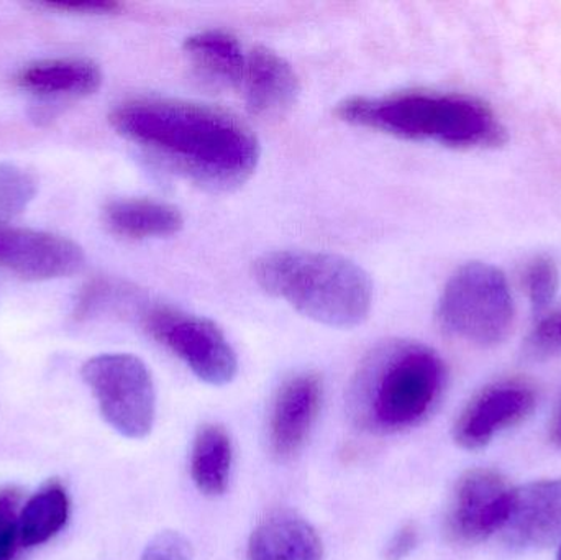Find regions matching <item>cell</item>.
I'll return each instance as SVG.
<instances>
[{
    "mask_svg": "<svg viewBox=\"0 0 561 560\" xmlns=\"http://www.w3.org/2000/svg\"><path fill=\"white\" fill-rule=\"evenodd\" d=\"M114 130L204 186L245 183L260 160L253 132L219 108L168 99H135L108 115Z\"/></svg>",
    "mask_w": 561,
    "mask_h": 560,
    "instance_id": "cell-1",
    "label": "cell"
},
{
    "mask_svg": "<svg viewBox=\"0 0 561 560\" xmlns=\"http://www.w3.org/2000/svg\"><path fill=\"white\" fill-rule=\"evenodd\" d=\"M447 384L444 361L417 342L376 347L350 385L348 414L362 431L398 434L424 423L440 403Z\"/></svg>",
    "mask_w": 561,
    "mask_h": 560,
    "instance_id": "cell-2",
    "label": "cell"
},
{
    "mask_svg": "<svg viewBox=\"0 0 561 560\" xmlns=\"http://www.w3.org/2000/svg\"><path fill=\"white\" fill-rule=\"evenodd\" d=\"M336 117L356 127L371 128L415 141H435L455 148L496 147L506 130L496 115L477 99L435 92L356 95L335 108Z\"/></svg>",
    "mask_w": 561,
    "mask_h": 560,
    "instance_id": "cell-3",
    "label": "cell"
},
{
    "mask_svg": "<svg viewBox=\"0 0 561 560\" xmlns=\"http://www.w3.org/2000/svg\"><path fill=\"white\" fill-rule=\"evenodd\" d=\"M253 275L266 293L330 328H355L371 311L368 273L343 256L300 250L266 253L256 260Z\"/></svg>",
    "mask_w": 561,
    "mask_h": 560,
    "instance_id": "cell-4",
    "label": "cell"
},
{
    "mask_svg": "<svg viewBox=\"0 0 561 560\" xmlns=\"http://www.w3.org/2000/svg\"><path fill=\"white\" fill-rule=\"evenodd\" d=\"M437 316L442 329L454 338L480 347L501 344L514 324L506 275L490 263H467L445 285Z\"/></svg>",
    "mask_w": 561,
    "mask_h": 560,
    "instance_id": "cell-5",
    "label": "cell"
},
{
    "mask_svg": "<svg viewBox=\"0 0 561 560\" xmlns=\"http://www.w3.org/2000/svg\"><path fill=\"white\" fill-rule=\"evenodd\" d=\"M85 381L104 420L128 439H144L153 430L157 395L144 361L130 354H102L82 365Z\"/></svg>",
    "mask_w": 561,
    "mask_h": 560,
    "instance_id": "cell-6",
    "label": "cell"
},
{
    "mask_svg": "<svg viewBox=\"0 0 561 560\" xmlns=\"http://www.w3.org/2000/svg\"><path fill=\"white\" fill-rule=\"evenodd\" d=\"M153 341L176 355L204 384L229 385L239 372L236 351L213 321L168 306H153L141 315Z\"/></svg>",
    "mask_w": 561,
    "mask_h": 560,
    "instance_id": "cell-7",
    "label": "cell"
},
{
    "mask_svg": "<svg viewBox=\"0 0 561 560\" xmlns=\"http://www.w3.org/2000/svg\"><path fill=\"white\" fill-rule=\"evenodd\" d=\"M513 496V487L494 470L474 469L463 473L451 495L448 535L455 541L473 545L501 533L510 516Z\"/></svg>",
    "mask_w": 561,
    "mask_h": 560,
    "instance_id": "cell-8",
    "label": "cell"
},
{
    "mask_svg": "<svg viewBox=\"0 0 561 560\" xmlns=\"http://www.w3.org/2000/svg\"><path fill=\"white\" fill-rule=\"evenodd\" d=\"M84 250L68 237L0 226V266L30 282L68 278L84 268Z\"/></svg>",
    "mask_w": 561,
    "mask_h": 560,
    "instance_id": "cell-9",
    "label": "cell"
},
{
    "mask_svg": "<svg viewBox=\"0 0 561 560\" xmlns=\"http://www.w3.org/2000/svg\"><path fill=\"white\" fill-rule=\"evenodd\" d=\"M536 404L533 388L520 381H501L484 388L455 421V443L461 449H483L497 434L529 418Z\"/></svg>",
    "mask_w": 561,
    "mask_h": 560,
    "instance_id": "cell-10",
    "label": "cell"
},
{
    "mask_svg": "<svg viewBox=\"0 0 561 560\" xmlns=\"http://www.w3.org/2000/svg\"><path fill=\"white\" fill-rule=\"evenodd\" d=\"M504 542L516 551H539L561 542V479L514 489Z\"/></svg>",
    "mask_w": 561,
    "mask_h": 560,
    "instance_id": "cell-11",
    "label": "cell"
},
{
    "mask_svg": "<svg viewBox=\"0 0 561 560\" xmlns=\"http://www.w3.org/2000/svg\"><path fill=\"white\" fill-rule=\"evenodd\" d=\"M322 380L316 374L289 378L276 393L270 414V450L278 460H289L302 449L322 404Z\"/></svg>",
    "mask_w": 561,
    "mask_h": 560,
    "instance_id": "cell-12",
    "label": "cell"
},
{
    "mask_svg": "<svg viewBox=\"0 0 561 560\" xmlns=\"http://www.w3.org/2000/svg\"><path fill=\"white\" fill-rule=\"evenodd\" d=\"M240 91L247 107L260 117L284 114L299 95V78L293 66L273 49L259 46L247 53Z\"/></svg>",
    "mask_w": 561,
    "mask_h": 560,
    "instance_id": "cell-13",
    "label": "cell"
},
{
    "mask_svg": "<svg viewBox=\"0 0 561 560\" xmlns=\"http://www.w3.org/2000/svg\"><path fill=\"white\" fill-rule=\"evenodd\" d=\"M322 559V539L316 528L289 510L270 513L250 536L249 560Z\"/></svg>",
    "mask_w": 561,
    "mask_h": 560,
    "instance_id": "cell-14",
    "label": "cell"
},
{
    "mask_svg": "<svg viewBox=\"0 0 561 560\" xmlns=\"http://www.w3.org/2000/svg\"><path fill=\"white\" fill-rule=\"evenodd\" d=\"M16 82L25 91L46 98H88L101 88L102 71L91 59H45L23 68Z\"/></svg>",
    "mask_w": 561,
    "mask_h": 560,
    "instance_id": "cell-15",
    "label": "cell"
},
{
    "mask_svg": "<svg viewBox=\"0 0 561 560\" xmlns=\"http://www.w3.org/2000/svg\"><path fill=\"white\" fill-rule=\"evenodd\" d=\"M104 224L112 233L128 240L161 239L183 229L180 210L161 201L128 197L104 207Z\"/></svg>",
    "mask_w": 561,
    "mask_h": 560,
    "instance_id": "cell-16",
    "label": "cell"
},
{
    "mask_svg": "<svg viewBox=\"0 0 561 560\" xmlns=\"http://www.w3.org/2000/svg\"><path fill=\"white\" fill-rule=\"evenodd\" d=\"M184 53L197 75L219 88H240L247 53L236 36L220 30L196 33L184 42Z\"/></svg>",
    "mask_w": 561,
    "mask_h": 560,
    "instance_id": "cell-17",
    "label": "cell"
},
{
    "mask_svg": "<svg viewBox=\"0 0 561 560\" xmlns=\"http://www.w3.org/2000/svg\"><path fill=\"white\" fill-rule=\"evenodd\" d=\"M233 464V444L219 424H206L197 431L191 449V477L206 496H220L229 487Z\"/></svg>",
    "mask_w": 561,
    "mask_h": 560,
    "instance_id": "cell-18",
    "label": "cell"
},
{
    "mask_svg": "<svg viewBox=\"0 0 561 560\" xmlns=\"http://www.w3.org/2000/svg\"><path fill=\"white\" fill-rule=\"evenodd\" d=\"M68 518V493L58 482H49L23 508L19 518V541L26 548L45 545L65 528Z\"/></svg>",
    "mask_w": 561,
    "mask_h": 560,
    "instance_id": "cell-19",
    "label": "cell"
},
{
    "mask_svg": "<svg viewBox=\"0 0 561 560\" xmlns=\"http://www.w3.org/2000/svg\"><path fill=\"white\" fill-rule=\"evenodd\" d=\"M38 183L25 168L13 163H0V216L22 214L35 199Z\"/></svg>",
    "mask_w": 561,
    "mask_h": 560,
    "instance_id": "cell-20",
    "label": "cell"
},
{
    "mask_svg": "<svg viewBox=\"0 0 561 560\" xmlns=\"http://www.w3.org/2000/svg\"><path fill=\"white\" fill-rule=\"evenodd\" d=\"M524 279L534 312L542 315L559 293L560 276L556 262L549 256H537L527 268Z\"/></svg>",
    "mask_w": 561,
    "mask_h": 560,
    "instance_id": "cell-21",
    "label": "cell"
},
{
    "mask_svg": "<svg viewBox=\"0 0 561 560\" xmlns=\"http://www.w3.org/2000/svg\"><path fill=\"white\" fill-rule=\"evenodd\" d=\"M529 361L546 362L561 355V309L543 316L524 344Z\"/></svg>",
    "mask_w": 561,
    "mask_h": 560,
    "instance_id": "cell-22",
    "label": "cell"
},
{
    "mask_svg": "<svg viewBox=\"0 0 561 560\" xmlns=\"http://www.w3.org/2000/svg\"><path fill=\"white\" fill-rule=\"evenodd\" d=\"M141 560H194V552L183 535L163 532L148 542Z\"/></svg>",
    "mask_w": 561,
    "mask_h": 560,
    "instance_id": "cell-23",
    "label": "cell"
},
{
    "mask_svg": "<svg viewBox=\"0 0 561 560\" xmlns=\"http://www.w3.org/2000/svg\"><path fill=\"white\" fill-rule=\"evenodd\" d=\"M46 9L59 12L85 13V15H105L122 9L121 3L112 0H56V2L42 3Z\"/></svg>",
    "mask_w": 561,
    "mask_h": 560,
    "instance_id": "cell-24",
    "label": "cell"
},
{
    "mask_svg": "<svg viewBox=\"0 0 561 560\" xmlns=\"http://www.w3.org/2000/svg\"><path fill=\"white\" fill-rule=\"evenodd\" d=\"M419 529L417 526L408 523L394 533L385 549L386 560H404L417 549Z\"/></svg>",
    "mask_w": 561,
    "mask_h": 560,
    "instance_id": "cell-25",
    "label": "cell"
},
{
    "mask_svg": "<svg viewBox=\"0 0 561 560\" xmlns=\"http://www.w3.org/2000/svg\"><path fill=\"white\" fill-rule=\"evenodd\" d=\"M16 505H19V493L15 490H0V536L19 529Z\"/></svg>",
    "mask_w": 561,
    "mask_h": 560,
    "instance_id": "cell-26",
    "label": "cell"
},
{
    "mask_svg": "<svg viewBox=\"0 0 561 560\" xmlns=\"http://www.w3.org/2000/svg\"><path fill=\"white\" fill-rule=\"evenodd\" d=\"M16 541H19V529L0 536V560H12Z\"/></svg>",
    "mask_w": 561,
    "mask_h": 560,
    "instance_id": "cell-27",
    "label": "cell"
},
{
    "mask_svg": "<svg viewBox=\"0 0 561 560\" xmlns=\"http://www.w3.org/2000/svg\"><path fill=\"white\" fill-rule=\"evenodd\" d=\"M553 439L561 446V408L559 414H557L556 423H553Z\"/></svg>",
    "mask_w": 561,
    "mask_h": 560,
    "instance_id": "cell-28",
    "label": "cell"
},
{
    "mask_svg": "<svg viewBox=\"0 0 561 560\" xmlns=\"http://www.w3.org/2000/svg\"><path fill=\"white\" fill-rule=\"evenodd\" d=\"M559 560H561V546H560V549H559Z\"/></svg>",
    "mask_w": 561,
    "mask_h": 560,
    "instance_id": "cell-29",
    "label": "cell"
}]
</instances>
